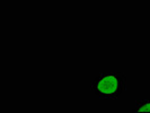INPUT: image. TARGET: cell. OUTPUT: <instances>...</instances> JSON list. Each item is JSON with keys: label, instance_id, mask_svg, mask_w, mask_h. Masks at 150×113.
I'll return each instance as SVG.
<instances>
[{"label": "cell", "instance_id": "obj_1", "mask_svg": "<svg viewBox=\"0 0 150 113\" xmlns=\"http://www.w3.org/2000/svg\"><path fill=\"white\" fill-rule=\"evenodd\" d=\"M127 90V76L115 70H107L97 75L90 84V90L99 98L116 99Z\"/></svg>", "mask_w": 150, "mask_h": 113}, {"label": "cell", "instance_id": "obj_2", "mask_svg": "<svg viewBox=\"0 0 150 113\" xmlns=\"http://www.w3.org/2000/svg\"><path fill=\"white\" fill-rule=\"evenodd\" d=\"M133 113H150V98H142L135 101L132 107Z\"/></svg>", "mask_w": 150, "mask_h": 113}]
</instances>
